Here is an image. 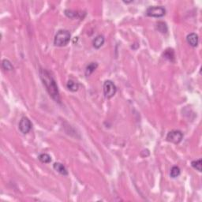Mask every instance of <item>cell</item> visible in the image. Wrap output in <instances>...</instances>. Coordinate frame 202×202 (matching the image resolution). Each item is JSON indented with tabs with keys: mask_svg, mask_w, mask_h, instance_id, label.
<instances>
[{
	"mask_svg": "<svg viewBox=\"0 0 202 202\" xmlns=\"http://www.w3.org/2000/svg\"><path fill=\"white\" fill-rule=\"evenodd\" d=\"M164 58L168 59L169 61L173 62L174 60V50L171 48H167L164 53Z\"/></svg>",
	"mask_w": 202,
	"mask_h": 202,
	"instance_id": "7c38bea8",
	"label": "cell"
},
{
	"mask_svg": "<svg viewBox=\"0 0 202 202\" xmlns=\"http://www.w3.org/2000/svg\"><path fill=\"white\" fill-rule=\"evenodd\" d=\"M156 28L158 31L160 32L161 33H167V26L166 23L163 21H159L156 24Z\"/></svg>",
	"mask_w": 202,
	"mask_h": 202,
	"instance_id": "2e32d148",
	"label": "cell"
},
{
	"mask_svg": "<svg viewBox=\"0 0 202 202\" xmlns=\"http://www.w3.org/2000/svg\"><path fill=\"white\" fill-rule=\"evenodd\" d=\"M53 168H54L57 172L61 174L62 175H68V171L66 169V167H65L63 164H61V163H55V164H53Z\"/></svg>",
	"mask_w": 202,
	"mask_h": 202,
	"instance_id": "ba28073f",
	"label": "cell"
},
{
	"mask_svg": "<svg viewBox=\"0 0 202 202\" xmlns=\"http://www.w3.org/2000/svg\"><path fill=\"white\" fill-rule=\"evenodd\" d=\"M180 173H181V170H180L179 167L178 166H174V167H171L170 176L173 178H177V177H178L180 175Z\"/></svg>",
	"mask_w": 202,
	"mask_h": 202,
	"instance_id": "9a60e30c",
	"label": "cell"
},
{
	"mask_svg": "<svg viewBox=\"0 0 202 202\" xmlns=\"http://www.w3.org/2000/svg\"><path fill=\"white\" fill-rule=\"evenodd\" d=\"M187 41L191 47H196L198 45V36H197L196 33H190L187 37Z\"/></svg>",
	"mask_w": 202,
	"mask_h": 202,
	"instance_id": "52a82bcc",
	"label": "cell"
},
{
	"mask_svg": "<svg viewBox=\"0 0 202 202\" xmlns=\"http://www.w3.org/2000/svg\"><path fill=\"white\" fill-rule=\"evenodd\" d=\"M104 41L105 40L103 36L99 35L97 36L94 40H93V41H92V44H93V47H94L95 48L99 49L103 46V44H104Z\"/></svg>",
	"mask_w": 202,
	"mask_h": 202,
	"instance_id": "9c48e42d",
	"label": "cell"
},
{
	"mask_svg": "<svg viewBox=\"0 0 202 202\" xmlns=\"http://www.w3.org/2000/svg\"><path fill=\"white\" fill-rule=\"evenodd\" d=\"M103 93L105 97L108 99H111L115 95L117 92V88L115 84L112 81H106L103 83Z\"/></svg>",
	"mask_w": 202,
	"mask_h": 202,
	"instance_id": "277c9868",
	"label": "cell"
},
{
	"mask_svg": "<svg viewBox=\"0 0 202 202\" xmlns=\"http://www.w3.org/2000/svg\"><path fill=\"white\" fill-rule=\"evenodd\" d=\"M66 87H67V89H68L69 90L71 91V92H77L79 89V85L77 82L70 80L68 81V82L66 84Z\"/></svg>",
	"mask_w": 202,
	"mask_h": 202,
	"instance_id": "8fae6325",
	"label": "cell"
},
{
	"mask_svg": "<svg viewBox=\"0 0 202 202\" xmlns=\"http://www.w3.org/2000/svg\"><path fill=\"white\" fill-rule=\"evenodd\" d=\"M2 68L5 70H7V71H11L14 69V66H13L12 63L7 59H3L2 62Z\"/></svg>",
	"mask_w": 202,
	"mask_h": 202,
	"instance_id": "e0dca14e",
	"label": "cell"
},
{
	"mask_svg": "<svg viewBox=\"0 0 202 202\" xmlns=\"http://www.w3.org/2000/svg\"><path fill=\"white\" fill-rule=\"evenodd\" d=\"M39 160L43 164H49L51 161V157L47 153H42L38 156Z\"/></svg>",
	"mask_w": 202,
	"mask_h": 202,
	"instance_id": "5bb4252c",
	"label": "cell"
},
{
	"mask_svg": "<svg viewBox=\"0 0 202 202\" xmlns=\"http://www.w3.org/2000/svg\"><path fill=\"white\" fill-rule=\"evenodd\" d=\"M65 14L70 18H80L81 14L78 13V11H71V10H66L65 11Z\"/></svg>",
	"mask_w": 202,
	"mask_h": 202,
	"instance_id": "4fadbf2b",
	"label": "cell"
},
{
	"mask_svg": "<svg viewBox=\"0 0 202 202\" xmlns=\"http://www.w3.org/2000/svg\"><path fill=\"white\" fill-rule=\"evenodd\" d=\"M183 138V134L180 130H171L167 135V141L174 144H178Z\"/></svg>",
	"mask_w": 202,
	"mask_h": 202,
	"instance_id": "5b68a950",
	"label": "cell"
},
{
	"mask_svg": "<svg viewBox=\"0 0 202 202\" xmlns=\"http://www.w3.org/2000/svg\"><path fill=\"white\" fill-rule=\"evenodd\" d=\"M97 66H98V64L96 63H89V64L87 66V67H86V77H89V76H90V75L96 70Z\"/></svg>",
	"mask_w": 202,
	"mask_h": 202,
	"instance_id": "30bf717a",
	"label": "cell"
},
{
	"mask_svg": "<svg viewBox=\"0 0 202 202\" xmlns=\"http://www.w3.org/2000/svg\"><path fill=\"white\" fill-rule=\"evenodd\" d=\"M40 79L43 81V84L46 87V89H47V92L49 93L50 97L52 98L55 102L60 103L61 98H60L59 91V89H58L55 80L51 76L50 72L47 71V70L41 69L40 70Z\"/></svg>",
	"mask_w": 202,
	"mask_h": 202,
	"instance_id": "6da1fadb",
	"label": "cell"
},
{
	"mask_svg": "<svg viewBox=\"0 0 202 202\" xmlns=\"http://www.w3.org/2000/svg\"><path fill=\"white\" fill-rule=\"evenodd\" d=\"M70 40V33L67 30L62 29L56 33L54 39V44L57 47H65Z\"/></svg>",
	"mask_w": 202,
	"mask_h": 202,
	"instance_id": "7a4b0ae2",
	"label": "cell"
},
{
	"mask_svg": "<svg viewBox=\"0 0 202 202\" xmlns=\"http://www.w3.org/2000/svg\"><path fill=\"white\" fill-rule=\"evenodd\" d=\"M192 167L194 168V169L197 170L198 171H201V160L199 159V160H196L192 161L191 163Z\"/></svg>",
	"mask_w": 202,
	"mask_h": 202,
	"instance_id": "ac0fdd59",
	"label": "cell"
},
{
	"mask_svg": "<svg viewBox=\"0 0 202 202\" xmlns=\"http://www.w3.org/2000/svg\"><path fill=\"white\" fill-rule=\"evenodd\" d=\"M18 127H19V130L23 134H27L32 129L31 121L27 117H22L21 120H20Z\"/></svg>",
	"mask_w": 202,
	"mask_h": 202,
	"instance_id": "8992f818",
	"label": "cell"
},
{
	"mask_svg": "<svg viewBox=\"0 0 202 202\" xmlns=\"http://www.w3.org/2000/svg\"><path fill=\"white\" fill-rule=\"evenodd\" d=\"M146 14L147 16L152 18H162L166 14V10L160 6L150 7L147 9Z\"/></svg>",
	"mask_w": 202,
	"mask_h": 202,
	"instance_id": "3957f363",
	"label": "cell"
}]
</instances>
